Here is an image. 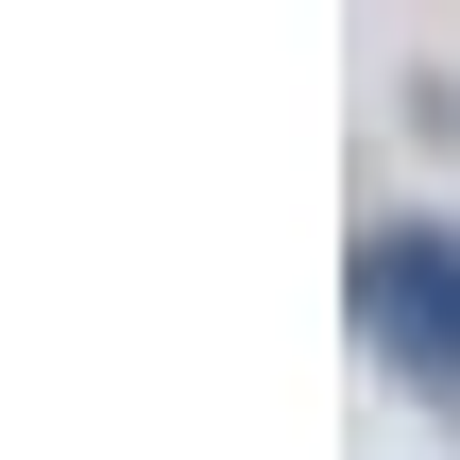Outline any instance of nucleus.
Segmentation results:
<instances>
[{
  "label": "nucleus",
  "mask_w": 460,
  "mask_h": 460,
  "mask_svg": "<svg viewBox=\"0 0 460 460\" xmlns=\"http://www.w3.org/2000/svg\"><path fill=\"white\" fill-rule=\"evenodd\" d=\"M358 324H376V358L460 410V239L444 222H393V239H358Z\"/></svg>",
  "instance_id": "nucleus-1"
}]
</instances>
